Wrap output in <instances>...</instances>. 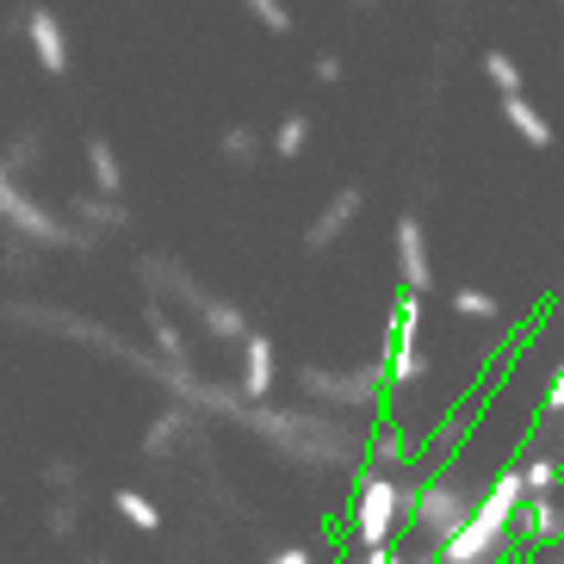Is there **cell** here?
<instances>
[{
    "mask_svg": "<svg viewBox=\"0 0 564 564\" xmlns=\"http://www.w3.org/2000/svg\"><path fill=\"white\" fill-rule=\"evenodd\" d=\"M0 267H7V273H19V280H25V273H37V242L7 236V242H0Z\"/></svg>",
    "mask_w": 564,
    "mask_h": 564,
    "instance_id": "f546056e",
    "label": "cell"
},
{
    "mask_svg": "<svg viewBox=\"0 0 564 564\" xmlns=\"http://www.w3.org/2000/svg\"><path fill=\"white\" fill-rule=\"evenodd\" d=\"M199 329L212 335L217 348H236V341L249 335V316H242V304H230V299H212V304H205V316H199Z\"/></svg>",
    "mask_w": 564,
    "mask_h": 564,
    "instance_id": "603a6c76",
    "label": "cell"
},
{
    "mask_svg": "<svg viewBox=\"0 0 564 564\" xmlns=\"http://www.w3.org/2000/svg\"><path fill=\"white\" fill-rule=\"evenodd\" d=\"M0 162H7V174H32V167H44V131H19L7 150H0Z\"/></svg>",
    "mask_w": 564,
    "mask_h": 564,
    "instance_id": "d4e9b609",
    "label": "cell"
},
{
    "mask_svg": "<svg viewBox=\"0 0 564 564\" xmlns=\"http://www.w3.org/2000/svg\"><path fill=\"white\" fill-rule=\"evenodd\" d=\"M521 484H528V497H533V490H558V484H564V459H558V453H533V459H521Z\"/></svg>",
    "mask_w": 564,
    "mask_h": 564,
    "instance_id": "484cf974",
    "label": "cell"
},
{
    "mask_svg": "<svg viewBox=\"0 0 564 564\" xmlns=\"http://www.w3.org/2000/svg\"><path fill=\"white\" fill-rule=\"evenodd\" d=\"M447 311L459 316V323H502V299L490 292V285H453V299H447Z\"/></svg>",
    "mask_w": 564,
    "mask_h": 564,
    "instance_id": "44dd1931",
    "label": "cell"
},
{
    "mask_svg": "<svg viewBox=\"0 0 564 564\" xmlns=\"http://www.w3.org/2000/svg\"><path fill=\"white\" fill-rule=\"evenodd\" d=\"M403 490H410V471H379V465H366L360 478H354V502H348L354 552H372V546H391V540H398Z\"/></svg>",
    "mask_w": 564,
    "mask_h": 564,
    "instance_id": "5b68a950",
    "label": "cell"
},
{
    "mask_svg": "<svg viewBox=\"0 0 564 564\" xmlns=\"http://www.w3.org/2000/svg\"><path fill=\"white\" fill-rule=\"evenodd\" d=\"M497 112H502V124H509L528 150H552V137H558V131H552V118L528 100V87H521V94H497Z\"/></svg>",
    "mask_w": 564,
    "mask_h": 564,
    "instance_id": "9a60e30c",
    "label": "cell"
},
{
    "mask_svg": "<svg viewBox=\"0 0 564 564\" xmlns=\"http://www.w3.org/2000/svg\"><path fill=\"white\" fill-rule=\"evenodd\" d=\"M360 7H366V13H379V7H384V0H360Z\"/></svg>",
    "mask_w": 564,
    "mask_h": 564,
    "instance_id": "836d02e7",
    "label": "cell"
},
{
    "mask_svg": "<svg viewBox=\"0 0 564 564\" xmlns=\"http://www.w3.org/2000/svg\"><path fill=\"white\" fill-rule=\"evenodd\" d=\"M391 254H398V285L415 292V299H429L434 292V249H429V224L415 212H398L391 224Z\"/></svg>",
    "mask_w": 564,
    "mask_h": 564,
    "instance_id": "30bf717a",
    "label": "cell"
},
{
    "mask_svg": "<svg viewBox=\"0 0 564 564\" xmlns=\"http://www.w3.org/2000/svg\"><path fill=\"white\" fill-rule=\"evenodd\" d=\"M261 155H267V131H254V124H230L217 137V162L224 167H254Z\"/></svg>",
    "mask_w": 564,
    "mask_h": 564,
    "instance_id": "7402d4cb",
    "label": "cell"
},
{
    "mask_svg": "<svg viewBox=\"0 0 564 564\" xmlns=\"http://www.w3.org/2000/svg\"><path fill=\"white\" fill-rule=\"evenodd\" d=\"M44 490H51V497H75V490H82V465L68 459V453L44 459Z\"/></svg>",
    "mask_w": 564,
    "mask_h": 564,
    "instance_id": "f1b7e54d",
    "label": "cell"
},
{
    "mask_svg": "<svg viewBox=\"0 0 564 564\" xmlns=\"http://www.w3.org/2000/svg\"><path fill=\"white\" fill-rule=\"evenodd\" d=\"M137 280H143L150 299H174L186 316H205V304L217 299L212 285H205L186 261H174V254H143V261H137Z\"/></svg>",
    "mask_w": 564,
    "mask_h": 564,
    "instance_id": "9c48e42d",
    "label": "cell"
},
{
    "mask_svg": "<svg viewBox=\"0 0 564 564\" xmlns=\"http://www.w3.org/2000/svg\"><path fill=\"white\" fill-rule=\"evenodd\" d=\"M44 533H51V540H75V533H82V497H51Z\"/></svg>",
    "mask_w": 564,
    "mask_h": 564,
    "instance_id": "83f0119b",
    "label": "cell"
},
{
    "mask_svg": "<svg viewBox=\"0 0 564 564\" xmlns=\"http://www.w3.org/2000/svg\"><path fill=\"white\" fill-rule=\"evenodd\" d=\"M82 162H87V181H94V193H106V199H124V162H118V143L112 137H87L82 143Z\"/></svg>",
    "mask_w": 564,
    "mask_h": 564,
    "instance_id": "ac0fdd59",
    "label": "cell"
},
{
    "mask_svg": "<svg viewBox=\"0 0 564 564\" xmlns=\"http://www.w3.org/2000/svg\"><path fill=\"white\" fill-rule=\"evenodd\" d=\"M7 323H19V329H37V335H63V341H87V348L106 354V360H124L131 372H143V379H162V360H155V354L131 348L118 329H106V323H94V316H82V311L37 304V299H13V304H7Z\"/></svg>",
    "mask_w": 564,
    "mask_h": 564,
    "instance_id": "3957f363",
    "label": "cell"
},
{
    "mask_svg": "<svg viewBox=\"0 0 564 564\" xmlns=\"http://www.w3.org/2000/svg\"><path fill=\"white\" fill-rule=\"evenodd\" d=\"M0 230L25 236V242H37V249H75V254L100 249V236H87L82 224H68L63 212H51L19 174H7V162H0Z\"/></svg>",
    "mask_w": 564,
    "mask_h": 564,
    "instance_id": "277c9868",
    "label": "cell"
},
{
    "mask_svg": "<svg viewBox=\"0 0 564 564\" xmlns=\"http://www.w3.org/2000/svg\"><path fill=\"white\" fill-rule=\"evenodd\" d=\"M366 465H379V471H415V434L398 429V422H379V429L366 434Z\"/></svg>",
    "mask_w": 564,
    "mask_h": 564,
    "instance_id": "e0dca14e",
    "label": "cell"
},
{
    "mask_svg": "<svg viewBox=\"0 0 564 564\" xmlns=\"http://www.w3.org/2000/svg\"><path fill=\"white\" fill-rule=\"evenodd\" d=\"M82 564H112V558H82Z\"/></svg>",
    "mask_w": 564,
    "mask_h": 564,
    "instance_id": "e575fe53",
    "label": "cell"
},
{
    "mask_svg": "<svg viewBox=\"0 0 564 564\" xmlns=\"http://www.w3.org/2000/svg\"><path fill=\"white\" fill-rule=\"evenodd\" d=\"M205 429V415L199 410H186V403H167V410L150 415V429H143V459L155 465H174L186 453V441Z\"/></svg>",
    "mask_w": 564,
    "mask_h": 564,
    "instance_id": "5bb4252c",
    "label": "cell"
},
{
    "mask_svg": "<svg viewBox=\"0 0 564 564\" xmlns=\"http://www.w3.org/2000/svg\"><path fill=\"white\" fill-rule=\"evenodd\" d=\"M236 354H242L236 398H242V403H267V398H273V384H280V348H273V335L249 329L242 341H236Z\"/></svg>",
    "mask_w": 564,
    "mask_h": 564,
    "instance_id": "4fadbf2b",
    "label": "cell"
},
{
    "mask_svg": "<svg viewBox=\"0 0 564 564\" xmlns=\"http://www.w3.org/2000/svg\"><path fill=\"white\" fill-rule=\"evenodd\" d=\"M478 490H484V484H471L465 471H453V465H434L429 478H415L410 490H403V528H410V552H434V546H441V540L459 528L465 514H471Z\"/></svg>",
    "mask_w": 564,
    "mask_h": 564,
    "instance_id": "7a4b0ae2",
    "label": "cell"
},
{
    "mask_svg": "<svg viewBox=\"0 0 564 564\" xmlns=\"http://www.w3.org/2000/svg\"><path fill=\"white\" fill-rule=\"evenodd\" d=\"M292 384H299L304 403H316V410H372L379 391H384L379 372H360V366H323V360L292 366Z\"/></svg>",
    "mask_w": 564,
    "mask_h": 564,
    "instance_id": "52a82bcc",
    "label": "cell"
},
{
    "mask_svg": "<svg viewBox=\"0 0 564 564\" xmlns=\"http://www.w3.org/2000/svg\"><path fill=\"white\" fill-rule=\"evenodd\" d=\"M434 360L422 354V299L398 285V304H391V323H384V360L379 379L384 391H410L415 379H429Z\"/></svg>",
    "mask_w": 564,
    "mask_h": 564,
    "instance_id": "8992f818",
    "label": "cell"
},
{
    "mask_svg": "<svg viewBox=\"0 0 564 564\" xmlns=\"http://www.w3.org/2000/svg\"><path fill=\"white\" fill-rule=\"evenodd\" d=\"M267 564H323V558H316V546L292 540V546H273V552H267Z\"/></svg>",
    "mask_w": 564,
    "mask_h": 564,
    "instance_id": "d6a6232c",
    "label": "cell"
},
{
    "mask_svg": "<svg viewBox=\"0 0 564 564\" xmlns=\"http://www.w3.org/2000/svg\"><path fill=\"white\" fill-rule=\"evenodd\" d=\"M236 429L261 434L285 465H304V471H341L366 453V434L348 429L335 410H316V403H285V410L280 403H242Z\"/></svg>",
    "mask_w": 564,
    "mask_h": 564,
    "instance_id": "6da1fadb",
    "label": "cell"
},
{
    "mask_svg": "<svg viewBox=\"0 0 564 564\" xmlns=\"http://www.w3.org/2000/svg\"><path fill=\"white\" fill-rule=\"evenodd\" d=\"M360 217H366V186H335L329 199H323V212L304 224V249H311V254H329L335 242H341V236L360 224Z\"/></svg>",
    "mask_w": 564,
    "mask_h": 564,
    "instance_id": "8fae6325",
    "label": "cell"
},
{
    "mask_svg": "<svg viewBox=\"0 0 564 564\" xmlns=\"http://www.w3.org/2000/svg\"><path fill=\"white\" fill-rule=\"evenodd\" d=\"M242 13H249L261 32H273V37H292V25H299L285 0H242Z\"/></svg>",
    "mask_w": 564,
    "mask_h": 564,
    "instance_id": "4316f807",
    "label": "cell"
},
{
    "mask_svg": "<svg viewBox=\"0 0 564 564\" xmlns=\"http://www.w3.org/2000/svg\"><path fill=\"white\" fill-rule=\"evenodd\" d=\"M7 32L25 37V51H32V63L51 75V82H63L68 68H75V51H68V25L63 13H56L51 0H32L19 19H7Z\"/></svg>",
    "mask_w": 564,
    "mask_h": 564,
    "instance_id": "ba28073f",
    "label": "cell"
},
{
    "mask_svg": "<svg viewBox=\"0 0 564 564\" xmlns=\"http://www.w3.org/2000/svg\"><path fill=\"white\" fill-rule=\"evenodd\" d=\"M478 75L497 87V94H521V87H528V75H521V63H514L509 51H484L478 56Z\"/></svg>",
    "mask_w": 564,
    "mask_h": 564,
    "instance_id": "cb8c5ba5",
    "label": "cell"
},
{
    "mask_svg": "<svg viewBox=\"0 0 564 564\" xmlns=\"http://www.w3.org/2000/svg\"><path fill=\"white\" fill-rule=\"evenodd\" d=\"M112 514L124 521V528H137V533H162L167 528V514H162V502L150 497V490H112Z\"/></svg>",
    "mask_w": 564,
    "mask_h": 564,
    "instance_id": "d6986e66",
    "label": "cell"
},
{
    "mask_svg": "<svg viewBox=\"0 0 564 564\" xmlns=\"http://www.w3.org/2000/svg\"><path fill=\"white\" fill-rule=\"evenodd\" d=\"M311 137H316L311 112H285L280 124H273V137H267V155H273V162H299V155L311 150Z\"/></svg>",
    "mask_w": 564,
    "mask_h": 564,
    "instance_id": "ffe728a7",
    "label": "cell"
},
{
    "mask_svg": "<svg viewBox=\"0 0 564 564\" xmlns=\"http://www.w3.org/2000/svg\"><path fill=\"white\" fill-rule=\"evenodd\" d=\"M341 75H348V63H341V56H335V51H323V56H316V63H311V82H323V87H335V82H341Z\"/></svg>",
    "mask_w": 564,
    "mask_h": 564,
    "instance_id": "1f68e13d",
    "label": "cell"
},
{
    "mask_svg": "<svg viewBox=\"0 0 564 564\" xmlns=\"http://www.w3.org/2000/svg\"><path fill=\"white\" fill-rule=\"evenodd\" d=\"M540 422H564V360L546 372V398H540Z\"/></svg>",
    "mask_w": 564,
    "mask_h": 564,
    "instance_id": "4dcf8cb0",
    "label": "cell"
},
{
    "mask_svg": "<svg viewBox=\"0 0 564 564\" xmlns=\"http://www.w3.org/2000/svg\"><path fill=\"white\" fill-rule=\"evenodd\" d=\"M63 217H68V224H82L87 236H106V230H131V205H124V199H106V193H75Z\"/></svg>",
    "mask_w": 564,
    "mask_h": 564,
    "instance_id": "2e32d148",
    "label": "cell"
},
{
    "mask_svg": "<svg viewBox=\"0 0 564 564\" xmlns=\"http://www.w3.org/2000/svg\"><path fill=\"white\" fill-rule=\"evenodd\" d=\"M514 540H521L528 552L564 546V484H558V490H533V497H521V514H514Z\"/></svg>",
    "mask_w": 564,
    "mask_h": 564,
    "instance_id": "7c38bea8",
    "label": "cell"
}]
</instances>
